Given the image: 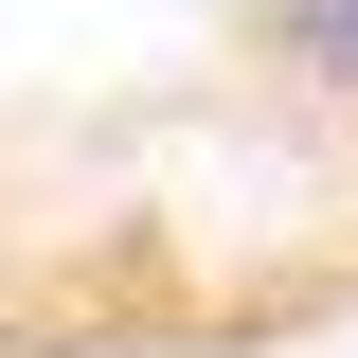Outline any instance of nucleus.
Instances as JSON below:
<instances>
[{
    "mask_svg": "<svg viewBox=\"0 0 358 358\" xmlns=\"http://www.w3.org/2000/svg\"><path fill=\"white\" fill-rule=\"evenodd\" d=\"M322 341H358V0H0V358Z\"/></svg>",
    "mask_w": 358,
    "mask_h": 358,
    "instance_id": "obj_1",
    "label": "nucleus"
}]
</instances>
